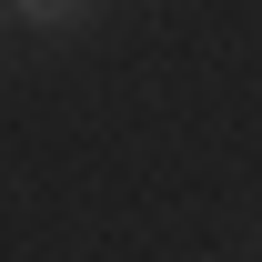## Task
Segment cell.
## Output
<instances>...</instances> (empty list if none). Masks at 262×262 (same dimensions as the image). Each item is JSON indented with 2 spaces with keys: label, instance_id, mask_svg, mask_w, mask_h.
Here are the masks:
<instances>
[{
  "label": "cell",
  "instance_id": "obj_1",
  "mask_svg": "<svg viewBox=\"0 0 262 262\" xmlns=\"http://www.w3.org/2000/svg\"><path fill=\"white\" fill-rule=\"evenodd\" d=\"M10 10H20V31H81L101 0H10Z\"/></svg>",
  "mask_w": 262,
  "mask_h": 262
},
{
  "label": "cell",
  "instance_id": "obj_2",
  "mask_svg": "<svg viewBox=\"0 0 262 262\" xmlns=\"http://www.w3.org/2000/svg\"><path fill=\"white\" fill-rule=\"evenodd\" d=\"M0 10H10V0H0Z\"/></svg>",
  "mask_w": 262,
  "mask_h": 262
}]
</instances>
